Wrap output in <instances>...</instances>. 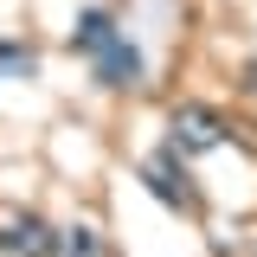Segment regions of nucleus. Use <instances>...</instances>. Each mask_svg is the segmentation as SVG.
I'll return each instance as SVG.
<instances>
[{
	"label": "nucleus",
	"instance_id": "39448f33",
	"mask_svg": "<svg viewBox=\"0 0 257 257\" xmlns=\"http://www.w3.org/2000/svg\"><path fill=\"white\" fill-rule=\"evenodd\" d=\"M52 257H103V238H96V225H64V231H52Z\"/></svg>",
	"mask_w": 257,
	"mask_h": 257
},
{
	"label": "nucleus",
	"instance_id": "20e7f679",
	"mask_svg": "<svg viewBox=\"0 0 257 257\" xmlns=\"http://www.w3.org/2000/svg\"><path fill=\"white\" fill-rule=\"evenodd\" d=\"M142 180H148V193H155L161 206H174V212H193V206H199V187L187 180V167H180L174 148L148 161V167H142Z\"/></svg>",
	"mask_w": 257,
	"mask_h": 257
},
{
	"label": "nucleus",
	"instance_id": "f257e3e1",
	"mask_svg": "<svg viewBox=\"0 0 257 257\" xmlns=\"http://www.w3.org/2000/svg\"><path fill=\"white\" fill-rule=\"evenodd\" d=\"M167 148L174 155H212V148H225V116L206 109V103H180L167 116Z\"/></svg>",
	"mask_w": 257,
	"mask_h": 257
},
{
	"label": "nucleus",
	"instance_id": "f03ea898",
	"mask_svg": "<svg viewBox=\"0 0 257 257\" xmlns=\"http://www.w3.org/2000/svg\"><path fill=\"white\" fill-rule=\"evenodd\" d=\"M0 251L7 257H52V225L26 212V206H13V199H0Z\"/></svg>",
	"mask_w": 257,
	"mask_h": 257
},
{
	"label": "nucleus",
	"instance_id": "423d86ee",
	"mask_svg": "<svg viewBox=\"0 0 257 257\" xmlns=\"http://www.w3.org/2000/svg\"><path fill=\"white\" fill-rule=\"evenodd\" d=\"M0 71H20V77H32V71H39V58H32L26 45H0Z\"/></svg>",
	"mask_w": 257,
	"mask_h": 257
},
{
	"label": "nucleus",
	"instance_id": "7ed1b4c3",
	"mask_svg": "<svg viewBox=\"0 0 257 257\" xmlns=\"http://www.w3.org/2000/svg\"><path fill=\"white\" fill-rule=\"evenodd\" d=\"M90 64H96V77L109 84V90H128V84H142V52L122 39V26L116 32H103L90 45Z\"/></svg>",
	"mask_w": 257,
	"mask_h": 257
}]
</instances>
